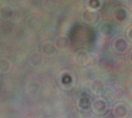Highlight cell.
Listing matches in <instances>:
<instances>
[{"label": "cell", "mask_w": 132, "mask_h": 118, "mask_svg": "<svg viewBox=\"0 0 132 118\" xmlns=\"http://www.w3.org/2000/svg\"><path fill=\"white\" fill-rule=\"evenodd\" d=\"M105 108H106V104L102 99H97L94 102V110H96L99 113H102L103 111H105Z\"/></svg>", "instance_id": "6da1fadb"}]
</instances>
